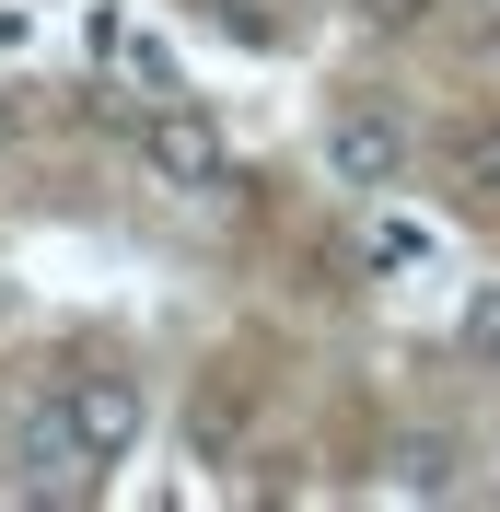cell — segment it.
Masks as SVG:
<instances>
[{"instance_id": "7", "label": "cell", "mask_w": 500, "mask_h": 512, "mask_svg": "<svg viewBox=\"0 0 500 512\" xmlns=\"http://www.w3.org/2000/svg\"><path fill=\"white\" fill-rule=\"evenodd\" d=\"M442 233L431 222H373V245H361V268H384V280H407V268H431Z\"/></svg>"}, {"instance_id": "2", "label": "cell", "mask_w": 500, "mask_h": 512, "mask_svg": "<svg viewBox=\"0 0 500 512\" xmlns=\"http://www.w3.org/2000/svg\"><path fill=\"white\" fill-rule=\"evenodd\" d=\"M326 175L361 187V198H384L407 175V117H384V105H338V117H326Z\"/></svg>"}, {"instance_id": "6", "label": "cell", "mask_w": 500, "mask_h": 512, "mask_svg": "<svg viewBox=\"0 0 500 512\" xmlns=\"http://www.w3.org/2000/svg\"><path fill=\"white\" fill-rule=\"evenodd\" d=\"M396 489L407 501H442V489H454V443H442V431H407L396 443Z\"/></svg>"}, {"instance_id": "4", "label": "cell", "mask_w": 500, "mask_h": 512, "mask_svg": "<svg viewBox=\"0 0 500 512\" xmlns=\"http://www.w3.org/2000/svg\"><path fill=\"white\" fill-rule=\"evenodd\" d=\"M24 489H47V501H82V489L105 478L94 454H82V431H70V396H47V408H24Z\"/></svg>"}, {"instance_id": "1", "label": "cell", "mask_w": 500, "mask_h": 512, "mask_svg": "<svg viewBox=\"0 0 500 512\" xmlns=\"http://www.w3.org/2000/svg\"><path fill=\"white\" fill-rule=\"evenodd\" d=\"M140 175L175 198H210L221 187V117H198L187 94H163L152 117H140Z\"/></svg>"}, {"instance_id": "3", "label": "cell", "mask_w": 500, "mask_h": 512, "mask_svg": "<svg viewBox=\"0 0 500 512\" xmlns=\"http://www.w3.org/2000/svg\"><path fill=\"white\" fill-rule=\"evenodd\" d=\"M59 396H70V431H82V454H94V466H128L140 419H152V408H140V384H128V373H70Z\"/></svg>"}, {"instance_id": "8", "label": "cell", "mask_w": 500, "mask_h": 512, "mask_svg": "<svg viewBox=\"0 0 500 512\" xmlns=\"http://www.w3.org/2000/svg\"><path fill=\"white\" fill-rule=\"evenodd\" d=\"M105 47H117V70H128V82H140V94H175V59H163V47H152V35H105Z\"/></svg>"}, {"instance_id": "9", "label": "cell", "mask_w": 500, "mask_h": 512, "mask_svg": "<svg viewBox=\"0 0 500 512\" xmlns=\"http://www.w3.org/2000/svg\"><path fill=\"white\" fill-rule=\"evenodd\" d=\"M466 350L500 361V291H477V303H466Z\"/></svg>"}, {"instance_id": "5", "label": "cell", "mask_w": 500, "mask_h": 512, "mask_svg": "<svg viewBox=\"0 0 500 512\" xmlns=\"http://www.w3.org/2000/svg\"><path fill=\"white\" fill-rule=\"evenodd\" d=\"M442 175L489 210V198H500V117H466V128H454V140H442Z\"/></svg>"}, {"instance_id": "10", "label": "cell", "mask_w": 500, "mask_h": 512, "mask_svg": "<svg viewBox=\"0 0 500 512\" xmlns=\"http://www.w3.org/2000/svg\"><path fill=\"white\" fill-rule=\"evenodd\" d=\"M431 0H361V24H419Z\"/></svg>"}, {"instance_id": "11", "label": "cell", "mask_w": 500, "mask_h": 512, "mask_svg": "<svg viewBox=\"0 0 500 512\" xmlns=\"http://www.w3.org/2000/svg\"><path fill=\"white\" fill-rule=\"evenodd\" d=\"M0 152H12V94H0Z\"/></svg>"}]
</instances>
